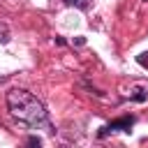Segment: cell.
Listing matches in <instances>:
<instances>
[{"instance_id":"1","label":"cell","mask_w":148,"mask_h":148,"mask_svg":"<svg viewBox=\"0 0 148 148\" xmlns=\"http://www.w3.org/2000/svg\"><path fill=\"white\" fill-rule=\"evenodd\" d=\"M7 106L12 111L14 118H18L21 123L25 125H39L46 120V111H44V104L28 90H21V88H14L9 90L7 95Z\"/></svg>"},{"instance_id":"2","label":"cell","mask_w":148,"mask_h":148,"mask_svg":"<svg viewBox=\"0 0 148 148\" xmlns=\"http://www.w3.org/2000/svg\"><path fill=\"white\" fill-rule=\"evenodd\" d=\"M134 125V118L132 116H125V118H118V120H111L109 125H104L99 130V136H106L111 132H130V127Z\"/></svg>"},{"instance_id":"3","label":"cell","mask_w":148,"mask_h":148,"mask_svg":"<svg viewBox=\"0 0 148 148\" xmlns=\"http://www.w3.org/2000/svg\"><path fill=\"white\" fill-rule=\"evenodd\" d=\"M130 97L136 99V102H146V99H148V88H134V90L130 92Z\"/></svg>"},{"instance_id":"4","label":"cell","mask_w":148,"mask_h":148,"mask_svg":"<svg viewBox=\"0 0 148 148\" xmlns=\"http://www.w3.org/2000/svg\"><path fill=\"white\" fill-rule=\"evenodd\" d=\"M65 2L72 7H81V9H88V5H90V0H65Z\"/></svg>"},{"instance_id":"5","label":"cell","mask_w":148,"mask_h":148,"mask_svg":"<svg viewBox=\"0 0 148 148\" xmlns=\"http://www.w3.org/2000/svg\"><path fill=\"white\" fill-rule=\"evenodd\" d=\"M136 60H139V65H143V67H148V51H146V53H141V56H139Z\"/></svg>"},{"instance_id":"6","label":"cell","mask_w":148,"mask_h":148,"mask_svg":"<svg viewBox=\"0 0 148 148\" xmlns=\"http://www.w3.org/2000/svg\"><path fill=\"white\" fill-rule=\"evenodd\" d=\"M7 39H9V37H7V35H5V30H2V32H0V42H7Z\"/></svg>"}]
</instances>
